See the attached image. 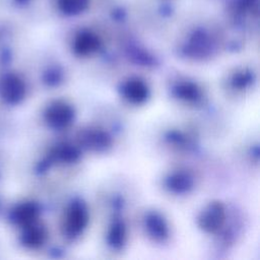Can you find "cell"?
I'll return each instance as SVG.
<instances>
[{
  "instance_id": "5b68a950",
  "label": "cell",
  "mask_w": 260,
  "mask_h": 260,
  "mask_svg": "<svg viewBox=\"0 0 260 260\" xmlns=\"http://www.w3.org/2000/svg\"><path fill=\"white\" fill-rule=\"evenodd\" d=\"M74 116L75 113L73 107L62 101L54 103L47 113L49 123L57 129L68 127L73 122Z\"/></svg>"
},
{
  "instance_id": "ba28073f",
  "label": "cell",
  "mask_w": 260,
  "mask_h": 260,
  "mask_svg": "<svg viewBox=\"0 0 260 260\" xmlns=\"http://www.w3.org/2000/svg\"><path fill=\"white\" fill-rule=\"evenodd\" d=\"M166 187L175 194H185L194 186L193 177L186 172H175L169 175L165 181Z\"/></svg>"
},
{
  "instance_id": "30bf717a",
  "label": "cell",
  "mask_w": 260,
  "mask_h": 260,
  "mask_svg": "<svg viewBox=\"0 0 260 260\" xmlns=\"http://www.w3.org/2000/svg\"><path fill=\"white\" fill-rule=\"evenodd\" d=\"M99 48L98 40L90 35L80 36L74 45V51L80 56H86L95 52Z\"/></svg>"
},
{
  "instance_id": "8fae6325",
  "label": "cell",
  "mask_w": 260,
  "mask_h": 260,
  "mask_svg": "<svg viewBox=\"0 0 260 260\" xmlns=\"http://www.w3.org/2000/svg\"><path fill=\"white\" fill-rule=\"evenodd\" d=\"M254 81V74L251 70L242 69L236 71L231 77V85L233 88L242 90L247 88Z\"/></svg>"
},
{
  "instance_id": "277c9868",
  "label": "cell",
  "mask_w": 260,
  "mask_h": 260,
  "mask_svg": "<svg viewBox=\"0 0 260 260\" xmlns=\"http://www.w3.org/2000/svg\"><path fill=\"white\" fill-rule=\"evenodd\" d=\"M123 98L133 105H141L149 96V87L146 82L139 77H130L121 86Z\"/></svg>"
},
{
  "instance_id": "8992f818",
  "label": "cell",
  "mask_w": 260,
  "mask_h": 260,
  "mask_svg": "<svg viewBox=\"0 0 260 260\" xmlns=\"http://www.w3.org/2000/svg\"><path fill=\"white\" fill-rule=\"evenodd\" d=\"M144 225L148 236L155 242H165L170 235V229L165 217L156 212L150 211L145 215Z\"/></svg>"
},
{
  "instance_id": "7a4b0ae2",
  "label": "cell",
  "mask_w": 260,
  "mask_h": 260,
  "mask_svg": "<svg viewBox=\"0 0 260 260\" xmlns=\"http://www.w3.org/2000/svg\"><path fill=\"white\" fill-rule=\"evenodd\" d=\"M226 217L225 208L219 201H213L207 204L200 212L198 225L208 234H215L220 231Z\"/></svg>"
},
{
  "instance_id": "7c38bea8",
  "label": "cell",
  "mask_w": 260,
  "mask_h": 260,
  "mask_svg": "<svg viewBox=\"0 0 260 260\" xmlns=\"http://www.w3.org/2000/svg\"><path fill=\"white\" fill-rule=\"evenodd\" d=\"M55 154L59 160L67 164H73L79 159L80 150L77 146H74L69 143L59 146L56 149Z\"/></svg>"
},
{
  "instance_id": "6da1fadb",
  "label": "cell",
  "mask_w": 260,
  "mask_h": 260,
  "mask_svg": "<svg viewBox=\"0 0 260 260\" xmlns=\"http://www.w3.org/2000/svg\"><path fill=\"white\" fill-rule=\"evenodd\" d=\"M88 223V210L81 200H73L66 212L65 232L70 239L77 238Z\"/></svg>"
},
{
  "instance_id": "3957f363",
  "label": "cell",
  "mask_w": 260,
  "mask_h": 260,
  "mask_svg": "<svg viewBox=\"0 0 260 260\" xmlns=\"http://www.w3.org/2000/svg\"><path fill=\"white\" fill-rule=\"evenodd\" d=\"M78 140L82 147L91 151H105L112 145L111 136L106 131L98 128L81 131Z\"/></svg>"
},
{
  "instance_id": "9c48e42d",
  "label": "cell",
  "mask_w": 260,
  "mask_h": 260,
  "mask_svg": "<svg viewBox=\"0 0 260 260\" xmlns=\"http://www.w3.org/2000/svg\"><path fill=\"white\" fill-rule=\"evenodd\" d=\"M107 240L113 249H121L125 245L127 240V230L122 220L116 219L113 221L109 229Z\"/></svg>"
},
{
  "instance_id": "52a82bcc",
  "label": "cell",
  "mask_w": 260,
  "mask_h": 260,
  "mask_svg": "<svg viewBox=\"0 0 260 260\" xmlns=\"http://www.w3.org/2000/svg\"><path fill=\"white\" fill-rule=\"evenodd\" d=\"M173 94L180 101L190 104H196L202 99V90L200 86L189 80L179 81L173 87Z\"/></svg>"
}]
</instances>
